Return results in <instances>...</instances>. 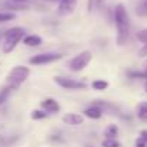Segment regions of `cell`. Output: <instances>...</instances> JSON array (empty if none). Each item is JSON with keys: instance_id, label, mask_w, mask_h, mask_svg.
<instances>
[{"instance_id": "20", "label": "cell", "mask_w": 147, "mask_h": 147, "mask_svg": "<svg viewBox=\"0 0 147 147\" xmlns=\"http://www.w3.org/2000/svg\"><path fill=\"white\" fill-rule=\"evenodd\" d=\"M102 147H121V144L115 138H105L102 141Z\"/></svg>"}, {"instance_id": "4", "label": "cell", "mask_w": 147, "mask_h": 147, "mask_svg": "<svg viewBox=\"0 0 147 147\" xmlns=\"http://www.w3.org/2000/svg\"><path fill=\"white\" fill-rule=\"evenodd\" d=\"M91 61H92V52L91 51H82L68 62V69L71 72H81L88 66V63Z\"/></svg>"}, {"instance_id": "15", "label": "cell", "mask_w": 147, "mask_h": 147, "mask_svg": "<svg viewBox=\"0 0 147 147\" xmlns=\"http://www.w3.org/2000/svg\"><path fill=\"white\" fill-rule=\"evenodd\" d=\"M108 82L105 81V80H95V81H92V84H91V87H92V90H95V91H105L107 88H108Z\"/></svg>"}, {"instance_id": "13", "label": "cell", "mask_w": 147, "mask_h": 147, "mask_svg": "<svg viewBox=\"0 0 147 147\" xmlns=\"http://www.w3.org/2000/svg\"><path fill=\"white\" fill-rule=\"evenodd\" d=\"M13 91H15V88H13V87H10V85H6L5 88L0 90V105L5 104V102L9 100V97L12 95V92H13Z\"/></svg>"}, {"instance_id": "27", "label": "cell", "mask_w": 147, "mask_h": 147, "mask_svg": "<svg viewBox=\"0 0 147 147\" xmlns=\"http://www.w3.org/2000/svg\"><path fill=\"white\" fill-rule=\"evenodd\" d=\"M144 91L147 92V80H146V82H144Z\"/></svg>"}, {"instance_id": "24", "label": "cell", "mask_w": 147, "mask_h": 147, "mask_svg": "<svg viewBox=\"0 0 147 147\" xmlns=\"http://www.w3.org/2000/svg\"><path fill=\"white\" fill-rule=\"evenodd\" d=\"M102 3H104V0H95V6H97V7H101Z\"/></svg>"}, {"instance_id": "3", "label": "cell", "mask_w": 147, "mask_h": 147, "mask_svg": "<svg viewBox=\"0 0 147 147\" xmlns=\"http://www.w3.org/2000/svg\"><path fill=\"white\" fill-rule=\"evenodd\" d=\"M29 75H30V68L25 65H16L7 75V85L18 90L29 78Z\"/></svg>"}, {"instance_id": "21", "label": "cell", "mask_w": 147, "mask_h": 147, "mask_svg": "<svg viewBox=\"0 0 147 147\" xmlns=\"http://www.w3.org/2000/svg\"><path fill=\"white\" fill-rule=\"evenodd\" d=\"M137 13L141 16H147V0H143L140 6L137 7Z\"/></svg>"}, {"instance_id": "22", "label": "cell", "mask_w": 147, "mask_h": 147, "mask_svg": "<svg viewBox=\"0 0 147 147\" xmlns=\"http://www.w3.org/2000/svg\"><path fill=\"white\" fill-rule=\"evenodd\" d=\"M134 146H136V147H147V143H146L141 137H138V138H136Z\"/></svg>"}, {"instance_id": "17", "label": "cell", "mask_w": 147, "mask_h": 147, "mask_svg": "<svg viewBox=\"0 0 147 147\" xmlns=\"http://www.w3.org/2000/svg\"><path fill=\"white\" fill-rule=\"evenodd\" d=\"M16 19V15L13 12H0V23H6Z\"/></svg>"}, {"instance_id": "6", "label": "cell", "mask_w": 147, "mask_h": 147, "mask_svg": "<svg viewBox=\"0 0 147 147\" xmlns=\"http://www.w3.org/2000/svg\"><path fill=\"white\" fill-rule=\"evenodd\" d=\"M53 81L56 85H59L63 90H85L87 88L85 82L72 80V78H66V77H55Z\"/></svg>"}, {"instance_id": "1", "label": "cell", "mask_w": 147, "mask_h": 147, "mask_svg": "<svg viewBox=\"0 0 147 147\" xmlns=\"http://www.w3.org/2000/svg\"><path fill=\"white\" fill-rule=\"evenodd\" d=\"M114 23L117 30V45L121 46L128 40L130 35V16L125 6L121 3L114 7Z\"/></svg>"}, {"instance_id": "14", "label": "cell", "mask_w": 147, "mask_h": 147, "mask_svg": "<svg viewBox=\"0 0 147 147\" xmlns=\"http://www.w3.org/2000/svg\"><path fill=\"white\" fill-rule=\"evenodd\" d=\"M104 136H105V138H115L118 136V127H117V124H110L105 128Z\"/></svg>"}, {"instance_id": "7", "label": "cell", "mask_w": 147, "mask_h": 147, "mask_svg": "<svg viewBox=\"0 0 147 147\" xmlns=\"http://www.w3.org/2000/svg\"><path fill=\"white\" fill-rule=\"evenodd\" d=\"M84 120H85V117L82 114H77V113H66L65 115H62V123L72 125V127L84 124Z\"/></svg>"}, {"instance_id": "2", "label": "cell", "mask_w": 147, "mask_h": 147, "mask_svg": "<svg viewBox=\"0 0 147 147\" xmlns=\"http://www.w3.org/2000/svg\"><path fill=\"white\" fill-rule=\"evenodd\" d=\"M25 29L23 28H10L5 32V40H3V53H10L15 51V48L25 38Z\"/></svg>"}, {"instance_id": "11", "label": "cell", "mask_w": 147, "mask_h": 147, "mask_svg": "<svg viewBox=\"0 0 147 147\" xmlns=\"http://www.w3.org/2000/svg\"><path fill=\"white\" fill-rule=\"evenodd\" d=\"M43 42V39L39 36V35H26L23 38V43L29 48H36V46H40Z\"/></svg>"}, {"instance_id": "28", "label": "cell", "mask_w": 147, "mask_h": 147, "mask_svg": "<svg viewBox=\"0 0 147 147\" xmlns=\"http://www.w3.org/2000/svg\"><path fill=\"white\" fill-rule=\"evenodd\" d=\"M146 63H147V62H146Z\"/></svg>"}, {"instance_id": "26", "label": "cell", "mask_w": 147, "mask_h": 147, "mask_svg": "<svg viewBox=\"0 0 147 147\" xmlns=\"http://www.w3.org/2000/svg\"><path fill=\"white\" fill-rule=\"evenodd\" d=\"M13 2H16V3H25V2H28V0H13Z\"/></svg>"}, {"instance_id": "18", "label": "cell", "mask_w": 147, "mask_h": 147, "mask_svg": "<svg viewBox=\"0 0 147 147\" xmlns=\"http://www.w3.org/2000/svg\"><path fill=\"white\" fill-rule=\"evenodd\" d=\"M127 75L130 78H143V80H147L144 71H127Z\"/></svg>"}, {"instance_id": "23", "label": "cell", "mask_w": 147, "mask_h": 147, "mask_svg": "<svg viewBox=\"0 0 147 147\" xmlns=\"http://www.w3.org/2000/svg\"><path fill=\"white\" fill-rule=\"evenodd\" d=\"M140 137L147 143V128H143V130H140Z\"/></svg>"}, {"instance_id": "10", "label": "cell", "mask_w": 147, "mask_h": 147, "mask_svg": "<svg viewBox=\"0 0 147 147\" xmlns=\"http://www.w3.org/2000/svg\"><path fill=\"white\" fill-rule=\"evenodd\" d=\"M77 6V0H61L58 3V13L62 16L71 15Z\"/></svg>"}, {"instance_id": "5", "label": "cell", "mask_w": 147, "mask_h": 147, "mask_svg": "<svg viewBox=\"0 0 147 147\" xmlns=\"http://www.w3.org/2000/svg\"><path fill=\"white\" fill-rule=\"evenodd\" d=\"M63 55L62 53H56V52H45V53H38V55H33L30 59H29V63L30 65H36V66H40V65H48V63H53L59 59H62Z\"/></svg>"}, {"instance_id": "9", "label": "cell", "mask_w": 147, "mask_h": 147, "mask_svg": "<svg viewBox=\"0 0 147 147\" xmlns=\"http://www.w3.org/2000/svg\"><path fill=\"white\" fill-rule=\"evenodd\" d=\"M104 114V110L98 105V104H94L91 107H87L84 111H82V115L85 118H90V120H100Z\"/></svg>"}, {"instance_id": "12", "label": "cell", "mask_w": 147, "mask_h": 147, "mask_svg": "<svg viewBox=\"0 0 147 147\" xmlns=\"http://www.w3.org/2000/svg\"><path fill=\"white\" fill-rule=\"evenodd\" d=\"M136 110H137V117H138L141 121H146V123H147V102H146V101L138 102Z\"/></svg>"}, {"instance_id": "16", "label": "cell", "mask_w": 147, "mask_h": 147, "mask_svg": "<svg viewBox=\"0 0 147 147\" xmlns=\"http://www.w3.org/2000/svg\"><path fill=\"white\" fill-rule=\"evenodd\" d=\"M48 117V113L45 111V110H33L32 113H30V118L32 120H35V121H39V120H43V118H46Z\"/></svg>"}, {"instance_id": "25", "label": "cell", "mask_w": 147, "mask_h": 147, "mask_svg": "<svg viewBox=\"0 0 147 147\" xmlns=\"http://www.w3.org/2000/svg\"><path fill=\"white\" fill-rule=\"evenodd\" d=\"M45 2H49V3H59L61 0H45Z\"/></svg>"}, {"instance_id": "8", "label": "cell", "mask_w": 147, "mask_h": 147, "mask_svg": "<svg viewBox=\"0 0 147 147\" xmlns=\"http://www.w3.org/2000/svg\"><path fill=\"white\" fill-rule=\"evenodd\" d=\"M40 108L45 110L48 114H56V113L61 111V105H59V102H58L56 100H53V98H45V100H42V102H40Z\"/></svg>"}, {"instance_id": "19", "label": "cell", "mask_w": 147, "mask_h": 147, "mask_svg": "<svg viewBox=\"0 0 147 147\" xmlns=\"http://www.w3.org/2000/svg\"><path fill=\"white\" fill-rule=\"evenodd\" d=\"M136 38H137V40H140L143 45H147V28H146V29H141L140 32H137Z\"/></svg>"}]
</instances>
